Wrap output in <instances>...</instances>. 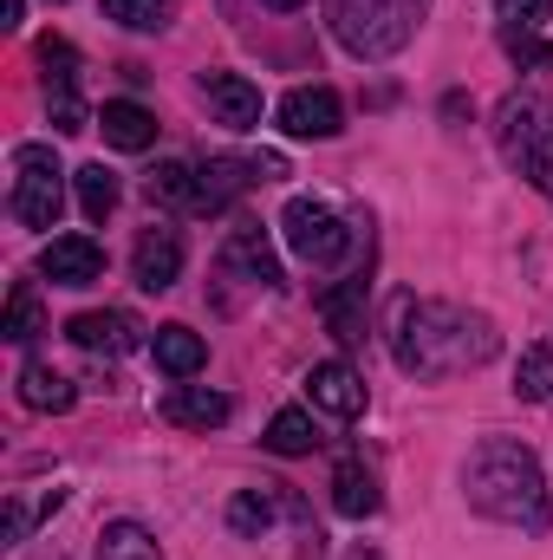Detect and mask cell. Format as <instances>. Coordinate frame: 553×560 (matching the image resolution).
I'll list each match as a JSON object with an SVG mask.
<instances>
[{"mask_svg": "<svg viewBox=\"0 0 553 560\" xmlns=\"http://www.w3.org/2000/svg\"><path fill=\"white\" fill-rule=\"evenodd\" d=\"M391 352L411 378H449V372H469V365H489L502 352L495 326L469 306H449V300H398V319H391Z\"/></svg>", "mask_w": 553, "mask_h": 560, "instance_id": "1", "label": "cell"}, {"mask_svg": "<svg viewBox=\"0 0 553 560\" xmlns=\"http://www.w3.org/2000/svg\"><path fill=\"white\" fill-rule=\"evenodd\" d=\"M462 495L475 515L489 522H508V528H528L541 535L548 528V482H541V456L515 436H489L469 450L462 463Z\"/></svg>", "mask_w": 553, "mask_h": 560, "instance_id": "2", "label": "cell"}, {"mask_svg": "<svg viewBox=\"0 0 553 560\" xmlns=\"http://www.w3.org/2000/svg\"><path fill=\"white\" fill-rule=\"evenodd\" d=\"M423 13H430V0H326V20H332L339 46L358 52V59L404 52L416 39V26H423Z\"/></svg>", "mask_w": 553, "mask_h": 560, "instance_id": "3", "label": "cell"}, {"mask_svg": "<svg viewBox=\"0 0 553 560\" xmlns=\"http://www.w3.org/2000/svg\"><path fill=\"white\" fill-rule=\"evenodd\" d=\"M495 143H502V156L541 189L553 202V143H548V112L534 105V98H508L502 112H495Z\"/></svg>", "mask_w": 553, "mask_h": 560, "instance_id": "4", "label": "cell"}, {"mask_svg": "<svg viewBox=\"0 0 553 560\" xmlns=\"http://www.w3.org/2000/svg\"><path fill=\"white\" fill-rule=\"evenodd\" d=\"M7 209L26 229H52L59 222V209H66V170H59V156L46 143H20L13 150V202Z\"/></svg>", "mask_w": 553, "mask_h": 560, "instance_id": "5", "label": "cell"}, {"mask_svg": "<svg viewBox=\"0 0 553 560\" xmlns=\"http://www.w3.org/2000/svg\"><path fill=\"white\" fill-rule=\"evenodd\" d=\"M280 235H286V248H293L299 261H313V268H332V261H345V248H352V229H345L326 202H313V196H293V202L280 209Z\"/></svg>", "mask_w": 553, "mask_h": 560, "instance_id": "6", "label": "cell"}, {"mask_svg": "<svg viewBox=\"0 0 553 560\" xmlns=\"http://www.w3.org/2000/svg\"><path fill=\"white\" fill-rule=\"evenodd\" d=\"M274 176H286L280 156H209L196 170V209L202 215H222L235 196H248L255 183H274Z\"/></svg>", "mask_w": 553, "mask_h": 560, "instance_id": "7", "label": "cell"}, {"mask_svg": "<svg viewBox=\"0 0 553 560\" xmlns=\"http://www.w3.org/2000/svg\"><path fill=\"white\" fill-rule=\"evenodd\" d=\"M39 66H46V112L52 125L72 138V131H92L85 125V105H79V52L66 39H39Z\"/></svg>", "mask_w": 553, "mask_h": 560, "instance_id": "8", "label": "cell"}, {"mask_svg": "<svg viewBox=\"0 0 553 560\" xmlns=\"http://www.w3.org/2000/svg\"><path fill=\"white\" fill-rule=\"evenodd\" d=\"M280 131L286 138H339L345 131V105L332 85H293L280 98Z\"/></svg>", "mask_w": 553, "mask_h": 560, "instance_id": "9", "label": "cell"}, {"mask_svg": "<svg viewBox=\"0 0 553 560\" xmlns=\"http://www.w3.org/2000/svg\"><path fill=\"white\" fill-rule=\"evenodd\" d=\"M66 339H72L79 352H92V359H125V352L143 346V326L131 319V313L105 306V313H79V319L66 326Z\"/></svg>", "mask_w": 553, "mask_h": 560, "instance_id": "10", "label": "cell"}, {"mask_svg": "<svg viewBox=\"0 0 553 560\" xmlns=\"http://www.w3.org/2000/svg\"><path fill=\"white\" fill-rule=\"evenodd\" d=\"M39 275L52 287H92V280H105V248L92 235H52L39 248Z\"/></svg>", "mask_w": 553, "mask_h": 560, "instance_id": "11", "label": "cell"}, {"mask_svg": "<svg viewBox=\"0 0 553 560\" xmlns=\"http://www.w3.org/2000/svg\"><path fill=\"white\" fill-rule=\"evenodd\" d=\"M202 98L228 131H255L261 125V85H248L242 72H202Z\"/></svg>", "mask_w": 553, "mask_h": 560, "instance_id": "12", "label": "cell"}, {"mask_svg": "<svg viewBox=\"0 0 553 560\" xmlns=\"http://www.w3.org/2000/svg\"><path fill=\"white\" fill-rule=\"evenodd\" d=\"M306 398L326 411V418H358L365 411V378L345 365V359H326L306 372Z\"/></svg>", "mask_w": 553, "mask_h": 560, "instance_id": "13", "label": "cell"}, {"mask_svg": "<svg viewBox=\"0 0 553 560\" xmlns=\"http://www.w3.org/2000/svg\"><path fill=\"white\" fill-rule=\"evenodd\" d=\"M131 275H138L143 293L176 287V275H183V235L176 229H143L138 248H131Z\"/></svg>", "mask_w": 553, "mask_h": 560, "instance_id": "14", "label": "cell"}, {"mask_svg": "<svg viewBox=\"0 0 553 560\" xmlns=\"http://www.w3.org/2000/svg\"><path fill=\"white\" fill-rule=\"evenodd\" d=\"M222 268L242 275V280H255V287H280V261H274V248H268L261 229H228V242H222Z\"/></svg>", "mask_w": 553, "mask_h": 560, "instance_id": "15", "label": "cell"}, {"mask_svg": "<svg viewBox=\"0 0 553 560\" xmlns=\"http://www.w3.org/2000/svg\"><path fill=\"white\" fill-rule=\"evenodd\" d=\"M169 423H189V430H215V423H228V398L222 392H209V385H169L163 392V405H156Z\"/></svg>", "mask_w": 553, "mask_h": 560, "instance_id": "16", "label": "cell"}, {"mask_svg": "<svg viewBox=\"0 0 553 560\" xmlns=\"http://www.w3.org/2000/svg\"><path fill=\"white\" fill-rule=\"evenodd\" d=\"M332 509H339L345 522H365V515H378V509H385V495H378V476H372L358 456L332 469Z\"/></svg>", "mask_w": 553, "mask_h": 560, "instance_id": "17", "label": "cell"}, {"mask_svg": "<svg viewBox=\"0 0 553 560\" xmlns=\"http://www.w3.org/2000/svg\"><path fill=\"white\" fill-rule=\"evenodd\" d=\"M20 405H26V411H52V418H59V411H72V405H79V385H72L66 372H52V365H39V359H33V365H20Z\"/></svg>", "mask_w": 553, "mask_h": 560, "instance_id": "18", "label": "cell"}, {"mask_svg": "<svg viewBox=\"0 0 553 560\" xmlns=\"http://www.w3.org/2000/svg\"><path fill=\"white\" fill-rule=\"evenodd\" d=\"M150 352H156V365H163L169 378H196V372L209 365V346H202V332H189V326H156Z\"/></svg>", "mask_w": 553, "mask_h": 560, "instance_id": "19", "label": "cell"}, {"mask_svg": "<svg viewBox=\"0 0 553 560\" xmlns=\"http://www.w3.org/2000/svg\"><path fill=\"white\" fill-rule=\"evenodd\" d=\"M98 131H105V143H118V150H150L156 143V118L143 112L138 98H111L98 112Z\"/></svg>", "mask_w": 553, "mask_h": 560, "instance_id": "20", "label": "cell"}, {"mask_svg": "<svg viewBox=\"0 0 553 560\" xmlns=\"http://www.w3.org/2000/svg\"><path fill=\"white\" fill-rule=\"evenodd\" d=\"M319 313H326V326L352 346V339H365V275L339 280L332 293H319Z\"/></svg>", "mask_w": 553, "mask_h": 560, "instance_id": "21", "label": "cell"}, {"mask_svg": "<svg viewBox=\"0 0 553 560\" xmlns=\"http://www.w3.org/2000/svg\"><path fill=\"white\" fill-rule=\"evenodd\" d=\"M274 502H280V482L235 489V502H228V528H235V535H248V541H261V535L274 528Z\"/></svg>", "mask_w": 553, "mask_h": 560, "instance_id": "22", "label": "cell"}, {"mask_svg": "<svg viewBox=\"0 0 553 560\" xmlns=\"http://www.w3.org/2000/svg\"><path fill=\"white\" fill-rule=\"evenodd\" d=\"M98 560H163V548H156V535L143 522H105Z\"/></svg>", "mask_w": 553, "mask_h": 560, "instance_id": "23", "label": "cell"}, {"mask_svg": "<svg viewBox=\"0 0 553 560\" xmlns=\"http://www.w3.org/2000/svg\"><path fill=\"white\" fill-rule=\"evenodd\" d=\"M143 196L163 202V209H196V170L189 163H156L143 176Z\"/></svg>", "mask_w": 553, "mask_h": 560, "instance_id": "24", "label": "cell"}, {"mask_svg": "<svg viewBox=\"0 0 553 560\" xmlns=\"http://www.w3.org/2000/svg\"><path fill=\"white\" fill-rule=\"evenodd\" d=\"M72 189H79V209H85V222H105V215L118 209V176H111L105 163H85V170L72 176Z\"/></svg>", "mask_w": 553, "mask_h": 560, "instance_id": "25", "label": "cell"}, {"mask_svg": "<svg viewBox=\"0 0 553 560\" xmlns=\"http://www.w3.org/2000/svg\"><path fill=\"white\" fill-rule=\"evenodd\" d=\"M515 392H521L528 405H553V346H528V352H521Z\"/></svg>", "mask_w": 553, "mask_h": 560, "instance_id": "26", "label": "cell"}, {"mask_svg": "<svg viewBox=\"0 0 553 560\" xmlns=\"http://www.w3.org/2000/svg\"><path fill=\"white\" fill-rule=\"evenodd\" d=\"M176 13V0H105V20L131 26V33H163Z\"/></svg>", "mask_w": 553, "mask_h": 560, "instance_id": "27", "label": "cell"}, {"mask_svg": "<svg viewBox=\"0 0 553 560\" xmlns=\"http://www.w3.org/2000/svg\"><path fill=\"white\" fill-rule=\"evenodd\" d=\"M39 332V293L20 280L13 293H7V313H0V339H13V346H26Z\"/></svg>", "mask_w": 553, "mask_h": 560, "instance_id": "28", "label": "cell"}, {"mask_svg": "<svg viewBox=\"0 0 553 560\" xmlns=\"http://www.w3.org/2000/svg\"><path fill=\"white\" fill-rule=\"evenodd\" d=\"M313 418L306 411H274V423H268V450L274 456H313Z\"/></svg>", "mask_w": 553, "mask_h": 560, "instance_id": "29", "label": "cell"}, {"mask_svg": "<svg viewBox=\"0 0 553 560\" xmlns=\"http://www.w3.org/2000/svg\"><path fill=\"white\" fill-rule=\"evenodd\" d=\"M495 13H502L515 33H534V26L553 20V0H495Z\"/></svg>", "mask_w": 553, "mask_h": 560, "instance_id": "30", "label": "cell"}, {"mask_svg": "<svg viewBox=\"0 0 553 560\" xmlns=\"http://www.w3.org/2000/svg\"><path fill=\"white\" fill-rule=\"evenodd\" d=\"M508 52H515L521 66H553V46H541L534 33H515V26H508Z\"/></svg>", "mask_w": 553, "mask_h": 560, "instance_id": "31", "label": "cell"}, {"mask_svg": "<svg viewBox=\"0 0 553 560\" xmlns=\"http://www.w3.org/2000/svg\"><path fill=\"white\" fill-rule=\"evenodd\" d=\"M26 528H33L26 502H7V541H26Z\"/></svg>", "mask_w": 553, "mask_h": 560, "instance_id": "32", "label": "cell"}, {"mask_svg": "<svg viewBox=\"0 0 553 560\" xmlns=\"http://www.w3.org/2000/svg\"><path fill=\"white\" fill-rule=\"evenodd\" d=\"M26 20V0H7V26H20Z\"/></svg>", "mask_w": 553, "mask_h": 560, "instance_id": "33", "label": "cell"}, {"mask_svg": "<svg viewBox=\"0 0 553 560\" xmlns=\"http://www.w3.org/2000/svg\"><path fill=\"white\" fill-rule=\"evenodd\" d=\"M261 7H274V13H299L306 0H261Z\"/></svg>", "mask_w": 553, "mask_h": 560, "instance_id": "34", "label": "cell"}, {"mask_svg": "<svg viewBox=\"0 0 553 560\" xmlns=\"http://www.w3.org/2000/svg\"><path fill=\"white\" fill-rule=\"evenodd\" d=\"M345 560H385V555H378V548H352Z\"/></svg>", "mask_w": 553, "mask_h": 560, "instance_id": "35", "label": "cell"}]
</instances>
